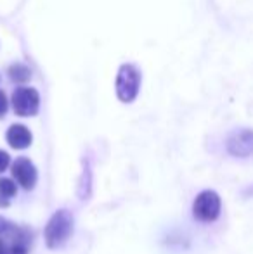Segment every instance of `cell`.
I'll use <instances>...</instances> for the list:
<instances>
[{
	"mask_svg": "<svg viewBox=\"0 0 253 254\" xmlns=\"http://www.w3.org/2000/svg\"><path fill=\"white\" fill-rule=\"evenodd\" d=\"M227 149H229L231 154L240 157H247L253 154V131L240 130L233 133L227 140Z\"/></svg>",
	"mask_w": 253,
	"mask_h": 254,
	"instance_id": "7",
	"label": "cell"
},
{
	"mask_svg": "<svg viewBox=\"0 0 253 254\" xmlns=\"http://www.w3.org/2000/svg\"><path fill=\"white\" fill-rule=\"evenodd\" d=\"M192 214H194L196 220L210 221L217 220L220 214V197L217 192L213 190H205L196 197L194 204H192Z\"/></svg>",
	"mask_w": 253,
	"mask_h": 254,
	"instance_id": "4",
	"label": "cell"
},
{
	"mask_svg": "<svg viewBox=\"0 0 253 254\" xmlns=\"http://www.w3.org/2000/svg\"><path fill=\"white\" fill-rule=\"evenodd\" d=\"M71 232H73V216L66 209H59L58 213L52 214L47 227H45V242L52 249L61 248L70 239Z\"/></svg>",
	"mask_w": 253,
	"mask_h": 254,
	"instance_id": "2",
	"label": "cell"
},
{
	"mask_svg": "<svg viewBox=\"0 0 253 254\" xmlns=\"http://www.w3.org/2000/svg\"><path fill=\"white\" fill-rule=\"evenodd\" d=\"M31 232L0 218V254H28Z\"/></svg>",
	"mask_w": 253,
	"mask_h": 254,
	"instance_id": "1",
	"label": "cell"
},
{
	"mask_svg": "<svg viewBox=\"0 0 253 254\" xmlns=\"http://www.w3.org/2000/svg\"><path fill=\"white\" fill-rule=\"evenodd\" d=\"M40 106V95L35 88L21 87L12 94V107L19 116H33L38 113Z\"/></svg>",
	"mask_w": 253,
	"mask_h": 254,
	"instance_id": "5",
	"label": "cell"
},
{
	"mask_svg": "<svg viewBox=\"0 0 253 254\" xmlns=\"http://www.w3.org/2000/svg\"><path fill=\"white\" fill-rule=\"evenodd\" d=\"M12 177L26 190H31L37 184V170L33 163L26 157H17L12 163Z\"/></svg>",
	"mask_w": 253,
	"mask_h": 254,
	"instance_id": "6",
	"label": "cell"
},
{
	"mask_svg": "<svg viewBox=\"0 0 253 254\" xmlns=\"http://www.w3.org/2000/svg\"><path fill=\"white\" fill-rule=\"evenodd\" d=\"M141 73L134 64H123L116 76V94L123 102H132L139 94Z\"/></svg>",
	"mask_w": 253,
	"mask_h": 254,
	"instance_id": "3",
	"label": "cell"
},
{
	"mask_svg": "<svg viewBox=\"0 0 253 254\" xmlns=\"http://www.w3.org/2000/svg\"><path fill=\"white\" fill-rule=\"evenodd\" d=\"M7 113V97L2 90H0V118Z\"/></svg>",
	"mask_w": 253,
	"mask_h": 254,
	"instance_id": "12",
	"label": "cell"
},
{
	"mask_svg": "<svg viewBox=\"0 0 253 254\" xmlns=\"http://www.w3.org/2000/svg\"><path fill=\"white\" fill-rule=\"evenodd\" d=\"M17 189L10 178H0V206L5 207L10 199L16 195Z\"/></svg>",
	"mask_w": 253,
	"mask_h": 254,
	"instance_id": "9",
	"label": "cell"
},
{
	"mask_svg": "<svg viewBox=\"0 0 253 254\" xmlns=\"http://www.w3.org/2000/svg\"><path fill=\"white\" fill-rule=\"evenodd\" d=\"M7 142L14 149H26L31 144V133L23 125H12L7 130Z\"/></svg>",
	"mask_w": 253,
	"mask_h": 254,
	"instance_id": "8",
	"label": "cell"
},
{
	"mask_svg": "<svg viewBox=\"0 0 253 254\" xmlns=\"http://www.w3.org/2000/svg\"><path fill=\"white\" fill-rule=\"evenodd\" d=\"M9 74L14 81H26L30 78V71L23 66V64H14L9 69Z\"/></svg>",
	"mask_w": 253,
	"mask_h": 254,
	"instance_id": "10",
	"label": "cell"
},
{
	"mask_svg": "<svg viewBox=\"0 0 253 254\" xmlns=\"http://www.w3.org/2000/svg\"><path fill=\"white\" fill-rule=\"evenodd\" d=\"M10 159H9V154L5 151H0V173H2L3 170H7V166H9Z\"/></svg>",
	"mask_w": 253,
	"mask_h": 254,
	"instance_id": "11",
	"label": "cell"
}]
</instances>
